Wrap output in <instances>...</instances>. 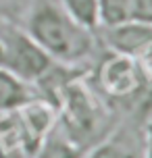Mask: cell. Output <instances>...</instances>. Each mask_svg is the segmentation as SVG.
I'll return each mask as SVG.
<instances>
[{"instance_id": "1", "label": "cell", "mask_w": 152, "mask_h": 158, "mask_svg": "<svg viewBox=\"0 0 152 158\" xmlns=\"http://www.w3.org/2000/svg\"><path fill=\"white\" fill-rule=\"evenodd\" d=\"M21 27L58 64L77 67L98 54L100 31L94 33L81 27L58 0H32L21 19Z\"/></svg>"}, {"instance_id": "2", "label": "cell", "mask_w": 152, "mask_h": 158, "mask_svg": "<svg viewBox=\"0 0 152 158\" xmlns=\"http://www.w3.org/2000/svg\"><path fill=\"white\" fill-rule=\"evenodd\" d=\"M52 106L56 108V123L77 146L86 150V154L112 127L108 104L94 87L88 85L81 73L73 75L58 89Z\"/></svg>"}, {"instance_id": "3", "label": "cell", "mask_w": 152, "mask_h": 158, "mask_svg": "<svg viewBox=\"0 0 152 158\" xmlns=\"http://www.w3.org/2000/svg\"><path fill=\"white\" fill-rule=\"evenodd\" d=\"M148 75L133 56L106 50L94 67V89L108 108H136L148 96Z\"/></svg>"}, {"instance_id": "4", "label": "cell", "mask_w": 152, "mask_h": 158, "mask_svg": "<svg viewBox=\"0 0 152 158\" xmlns=\"http://www.w3.org/2000/svg\"><path fill=\"white\" fill-rule=\"evenodd\" d=\"M0 44L4 52L2 67H6L11 73H15L29 85L38 83L54 67V60L33 42V38L21 27V23H15L13 19L2 15H0Z\"/></svg>"}, {"instance_id": "5", "label": "cell", "mask_w": 152, "mask_h": 158, "mask_svg": "<svg viewBox=\"0 0 152 158\" xmlns=\"http://www.w3.org/2000/svg\"><path fill=\"white\" fill-rule=\"evenodd\" d=\"M152 118V94H148L127 117L108 129L86 158H146V123Z\"/></svg>"}, {"instance_id": "6", "label": "cell", "mask_w": 152, "mask_h": 158, "mask_svg": "<svg viewBox=\"0 0 152 158\" xmlns=\"http://www.w3.org/2000/svg\"><path fill=\"white\" fill-rule=\"evenodd\" d=\"M15 114L17 121H19V127H21L23 152L27 158H33L36 150L44 142V137L56 125V108L48 100L36 96L29 102H25L23 106H19Z\"/></svg>"}, {"instance_id": "7", "label": "cell", "mask_w": 152, "mask_h": 158, "mask_svg": "<svg viewBox=\"0 0 152 158\" xmlns=\"http://www.w3.org/2000/svg\"><path fill=\"white\" fill-rule=\"evenodd\" d=\"M36 89L27 81L19 79L15 73H11L6 67H0V112L17 110L19 106L29 102Z\"/></svg>"}, {"instance_id": "8", "label": "cell", "mask_w": 152, "mask_h": 158, "mask_svg": "<svg viewBox=\"0 0 152 158\" xmlns=\"http://www.w3.org/2000/svg\"><path fill=\"white\" fill-rule=\"evenodd\" d=\"M33 158H86V150L77 146L56 123L36 150Z\"/></svg>"}, {"instance_id": "9", "label": "cell", "mask_w": 152, "mask_h": 158, "mask_svg": "<svg viewBox=\"0 0 152 158\" xmlns=\"http://www.w3.org/2000/svg\"><path fill=\"white\" fill-rule=\"evenodd\" d=\"M58 4L90 31H100V4L98 0H58Z\"/></svg>"}, {"instance_id": "10", "label": "cell", "mask_w": 152, "mask_h": 158, "mask_svg": "<svg viewBox=\"0 0 152 158\" xmlns=\"http://www.w3.org/2000/svg\"><path fill=\"white\" fill-rule=\"evenodd\" d=\"M98 4H100V27H111L129 21L131 0H98Z\"/></svg>"}, {"instance_id": "11", "label": "cell", "mask_w": 152, "mask_h": 158, "mask_svg": "<svg viewBox=\"0 0 152 158\" xmlns=\"http://www.w3.org/2000/svg\"><path fill=\"white\" fill-rule=\"evenodd\" d=\"M129 21L152 25V0H131V6H129Z\"/></svg>"}, {"instance_id": "12", "label": "cell", "mask_w": 152, "mask_h": 158, "mask_svg": "<svg viewBox=\"0 0 152 158\" xmlns=\"http://www.w3.org/2000/svg\"><path fill=\"white\" fill-rule=\"evenodd\" d=\"M146 158H152V118L146 123Z\"/></svg>"}, {"instance_id": "13", "label": "cell", "mask_w": 152, "mask_h": 158, "mask_svg": "<svg viewBox=\"0 0 152 158\" xmlns=\"http://www.w3.org/2000/svg\"><path fill=\"white\" fill-rule=\"evenodd\" d=\"M2 63H4V52H2V44H0V67H2Z\"/></svg>"}, {"instance_id": "14", "label": "cell", "mask_w": 152, "mask_h": 158, "mask_svg": "<svg viewBox=\"0 0 152 158\" xmlns=\"http://www.w3.org/2000/svg\"><path fill=\"white\" fill-rule=\"evenodd\" d=\"M6 2H11V0H0V6H4Z\"/></svg>"}]
</instances>
